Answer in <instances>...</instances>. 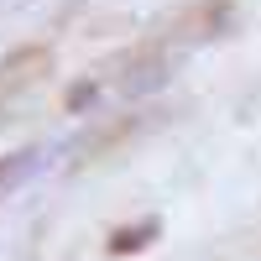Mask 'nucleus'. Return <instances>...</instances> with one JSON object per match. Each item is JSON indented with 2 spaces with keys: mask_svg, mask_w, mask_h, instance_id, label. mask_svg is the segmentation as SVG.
Returning <instances> with one entry per match:
<instances>
[{
  "mask_svg": "<svg viewBox=\"0 0 261 261\" xmlns=\"http://www.w3.org/2000/svg\"><path fill=\"white\" fill-rule=\"evenodd\" d=\"M162 235V220H136V225H120V230H110V241H105V251L110 256H136V251H146L151 241Z\"/></svg>",
  "mask_w": 261,
  "mask_h": 261,
  "instance_id": "nucleus-1",
  "label": "nucleus"
},
{
  "mask_svg": "<svg viewBox=\"0 0 261 261\" xmlns=\"http://www.w3.org/2000/svg\"><path fill=\"white\" fill-rule=\"evenodd\" d=\"M37 68H47V53H42V47H27V53L6 58V63H0V89H21Z\"/></svg>",
  "mask_w": 261,
  "mask_h": 261,
  "instance_id": "nucleus-2",
  "label": "nucleus"
},
{
  "mask_svg": "<svg viewBox=\"0 0 261 261\" xmlns=\"http://www.w3.org/2000/svg\"><path fill=\"white\" fill-rule=\"evenodd\" d=\"M89 99H94V84H79V89H68V110H84Z\"/></svg>",
  "mask_w": 261,
  "mask_h": 261,
  "instance_id": "nucleus-3",
  "label": "nucleus"
},
{
  "mask_svg": "<svg viewBox=\"0 0 261 261\" xmlns=\"http://www.w3.org/2000/svg\"><path fill=\"white\" fill-rule=\"evenodd\" d=\"M0 178H6V167H0Z\"/></svg>",
  "mask_w": 261,
  "mask_h": 261,
  "instance_id": "nucleus-4",
  "label": "nucleus"
}]
</instances>
